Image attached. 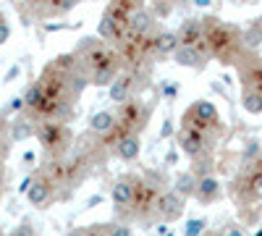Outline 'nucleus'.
I'll list each match as a JSON object with an SVG mask.
<instances>
[{
  "label": "nucleus",
  "mask_w": 262,
  "mask_h": 236,
  "mask_svg": "<svg viewBox=\"0 0 262 236\" xmlns=\"http://www.w3.org/2000/svg\"><path fill=\"white\" fill-rule=\"evenodd\" d=\"M184 210H186V200L181 195H176L173 189H165L160 195V200H158V218L163 223H173V221L184 218Z\"/></svg>",
  "instance_id": "obj_6"
},
{
  "label": "nucleus",
  "mask_w": 262,
  "mask_h": 236,
  "mask_svg": "<svg viewBox=\"0 0 262 236\" xmlns=\"http://www.w3.org/2000/svg\"><path fill=\"white\" fill-rule=\"evenodd\" d=\"M165 97H168V100L176 97V84H168V87H165Z\"/></svg>",
  "instance_id": "obj_36"
},
{
  "label": "nucleus",
  "mask_w": 262,
  "mask_h": 236,
  "mask_svg": "<svg viewBox=\"0 0 262 236\" xmlns=\"http://www.w3.org/2000/svg\"><path fill=\"white\" fill-rule=\"evenodd\" d=\"M254 236H262V228H257V231H254Z\"/></svg>",
  "instance_id": "obj_40"
},
{
  "label": "nucleus",
  "mask_w": 262,
  "mask_h": 236,
  "mask_svg": "<svg viewBox=\"0 0 262 236\" xmlns=\"http://www.w3.org/2000/svg\"><path fill=\"white\" fill-rule=\"evenodd\" d=\"M196 179L191 170H184V174H179L176 179H173V191L176 195H181L184 200H189V197H194V191H196Z\"/></svg>",
  "instance_id": "obj_16"
},
{
  "label": "nucleus",
  "mask_w": 262,
  "mask_h": 236,
  "mask_svg": "<svg viewBox=\"0 0 262 236\" xmlns=\"http://www.w3.org/2000/svg\"><path fill=\"white\" fill-rule=\"evenodd\" d=\"M205 45L207 55H215L221 63H236L238 53L244 50V34L221 21H210L205 27Z\"/></svg>",
  "instance_id": "obj_1"
},
{
  "label": "nucleus",
  "mask_w": 262,
  "mask_h": 236,
  "mask_svg": "<svg viewBox=\"0 0 262 236\" xmlns=\"http://www.w3.org/2000/svg\"><path fill=\"white\" fill-rule=\"evenodd\" d=\"M223 236H247V231H244V226L231 223V226H226V228H223Z\"/></svg>",
  "instance_id": "obj_28"
},
{
  "label": "nucleus",
  "mask_w": 262,
  "mask_h": 236,
  "mask_svg": "<svg viewBox=\"0 0 262 236\" xmlns=\"http://www.w3.org/2000/svg\"><path fill=\"white\" fill-rule=\"evenodd\" d=\"M53 197H55V184H53V179H50L48 174H45V176H34V181H32V186H29V191H27L29 205L45 207V205L53 202Z\"/></svg>",
  "instance_id": "obj_7"
},
{
  "label": "nucleus",
  "mask_w": 262,
  "mask_h": 236,
  "mask_svg": "<svg viewBox=\"0 0 262 236\" xmlns=\"http://www.w3.org/2000/svg\"><path fill=\"white\" fill-rule=\"evenodd\" d=\"M24 108H27V105H24V97H11L6 113H18V111H24Z\"/></svg>",
  "instance_id": "obj_26"
},
{
  "label": "nucleus",
  "mask_w": 262,
  "mask_h": 236,
  "mask_svg": "<svg viewBox=\"0 0 262 236\" xmlns=\"http://www.w3.org/2000/svg\"><path fill=\"white\" fill-rule=\"evenodd\" d=\"M107 236H131V223H111V233Z\"/></svg>",
  "instance_id": "obj_25"
},
{
  "label": "nucleus",
  "mask_w": 262,
  "mask_h": 236,
  "mask_svg": "<svg viewBox=\"0 0 262 236\" xmlns=\"http://www.w3.org/2000/svg\"><path fill=\"white\" fill-rule=\"evenodd\" d=\"M34 134H37V123L29 118H13L8 123V139L11 142H27V139H34Z\"/></svg>",
  "instance_id": "obj_14"
},
{
  "label": "nucleus",
  "mask_w": 262,
  "mask_h": 236,
  "mask_svg": "<svg viewBox=\"0 0 262 236\" xmlns=\"http://www.w3.org/2000/svg\"><path fill=\"white\" fill-rule=\"evenodd\" d=\"M95 205H102V195H92L90 200H86V207L84 210H92Z\"/></svg>",
  "instance_id": "obj_33"
},
{
  "label": "nucleus",
  "mask_w": 262,
  "mask_h": 236,
  "mask_svg": "<svg viewBox=\"0 0 262 236\" xmlns=\"http://www.w3.org/2000/svg\"><path fill=\"white\" fill-rule=\"evenodd\" d=\"M32 181H34V176H27L24 181H21V184H18V195H27L29 186H32Z\"/></svg>",
  "instance_id": "obj_32"
},
{
  "label": "nucleus",
  "mask_w": 262,
  "mask_h": 236,
  "mask_svg": "<svg viewBox=\"0 0 262 236\" xmlns=\"http://www.w3.org/2000/svg\"><path fill=\"white\" fill-rule=\"evenodd\" d=\"M131 95H134V74H118L116 81L107 87V97H111V102H116V105L128 102Z\"/></svg>",
  "instance_id": "obj_10"
},
{
  "label": "nucleus",
  "mask_w": 262,
  "mask_h": 236,
  "mask_svg": "<svg viewBox=\"0 0 262 236\" xmlns=\"http://www.w3.org/2000/svg\"><path fill=\"white\" fill-rule=\"evenodd\" d=\"M259 155H262V142H259V139H247L244 153H242V163H244V165H252Z\"/></svg>",
  "instance_id": "obj_21"
},
{
  "label": "nucleus",
  "mask_w": 262,
  "mask_h": 236,
  "mask_svg": "<svg viewBox=\"0 0 262 236\" xmlns=\"http://www.w3.org/2000/svg\"><path fill=\"white\" fill-rule=\"evenodd\" d=\"M24 163H34V153H32V149H27V153H24Z\"/></svg>",
  "instance_id": "obj_38"
},
{
  "label": "nucleus",
  "mask_w": 262,
  "mask_h": 236,
  "mask_svg": "<svg viewBox=\"0 0 262 236\" xmlns=\"http://www.w3.org/2000/svg\"><path fill=\"white\" fill-rule=\"evenodd\" d=\"M191 6H196V8H210L212 0H191Z\"/></svg>",
  "instance_id": "obj_35"
},
{
  "label": "nucleus",
  "mask_w": 262,
  "mask_h": 236,
  "mask_svg": "<svg viewBox=\"0 0 262 236\" xmlns=\"http://www.w3.org/2000/svg\"><path fill=\"white\" fill-rule=\"evenodd\" d=\"M176 34H179L181 45L200 48V42H205V21H200V18H186Z\"/></svg>",
  "instance_id": "obj_9"
},
{
  "label": "nucleus",
  "mask_w": 262,
  "mask_h": 236,
  "mask_svg": "<svg viewBox=\"0 0 262 236\" xmlns=\"http://www.w3.org/2000/svg\"><path fill=\"white\" fill-rule=\"evenodd\" d=\"M66 236H90V233H86V228H81V226H79V228H71Z\"/></svg>",
  "instance_id": "obj_34"
},
{
  "label": "nucleus",
  "mask_w": 262,
  "mask_h": 236,
  "mask_svg": "<svg viewBox=\"0 0 262 236\" xmlns=\"http://www.w3.org/2000/svg\"><path fill=\"white\" fill-rule=\"evenodd\" d=\"M181 126L200 128V132H205V134H210V137H212V132H215V134L223 132V126H221V113H217L215 102H210V100H196L191 108L184 113Z\"/></svg>",
  "instance_id": "obj_2"
},
{
  "label": "nucleus",
  "mask_w": 262,
  "mask_h": 236,
  "mask_svg": "<svg viewBox=\"0 0 262 236\" xmlns=\"http://www.w3.org/2000/svg\"><path fill=\"white\" fill-rule=\"evenodd\" d=\"M18 74H21V66H18V63H13V66L8 69V74L3 76V84H11V81H13V79H16Z\"/></svg>",
  "instance_id": "obj_29"
},
{
  "label": "nucleus",
  "mask_w": 262,
  "mask_h": 236,
  "mask_svg": "<svg viewBox=\"0 0 262 236\" xmlns=\"http://www.w3.org/2000/svg\"><path fill=\"white\" fill-rule=\"evenodd\" d=\"M134 197H137V176H121L113 186H111V200H113V210L121 218V223H131V207H134Z\"/></svg>",
  "instance_id": "obj_5"
},
{
  "label": "nucleus",
  "mask_w": 262,
  "mask_h": 236,
  "mask_svg": "<svg viewBox=\"0 0 262 236\" xmlns=\"http://www.w3.org/2000/svg\"><path fill=\"white\" fill-rule=\"evenodd\" d=\"M6 236H37V228L29 223V221H21L11 233H6Z\"/></svg>",
  "instance_id": "obj_24"
},
{
  "label": "nucleus",
  "mask_w": 262,
  "mask_h": 236,
  "mask_svg": "<svg viewBox=\"0 0 262 236\" xmlns=\"http://www.w3.org/2000/svg\"><path fill=\"white\" fill-rule=\"evenodd\" d=\"M113 153H116V158H121L123 163H134V160L139 158V153H142V139H139V134H126V137H121V139L113 144Z\"/></svg>",
  "instance_id": "obj_12"
},
{
  "label": "nucleus",
  "mask_w": 262,
  "mask_h": 236,
  "mask_svg": "<svg viewBox=\"0 0 262 236\" xmlns=\"http://www.w3.org/2000/svg\"><path fill=\"white\" fill-rule=\"evenodd\" d=\"M0 236H6V233H3V228H0Z\"/></svg>",
  "instance_id": "obj_42"
},
{
  "label": "nucleus",
  "mask_w": 262,
  "mask_h": 236,
  "mask_svg": "<svg viewBox=\"0 0 262 236\" xmlns=\"http://www.w3.org/2000/svg\"><path fill=\"white\" fill-rule=\"evenodd\" d=\"M194 200L200 205H212V202H221L223 200V186L215 176H202L196 181V191H194Z\"/></svg>",
  "instance_id": "obj_8"
},
{
  "label": "nucleus",
  "mask_w": 262,
  "mask_h": 236,
  "mask_svg": "<svg viewBox=\"0 0 262 236\" xmlns=\"http://www.w3.org/2000/svg\"><path fill=\"white\" fill-rule=\"evenodd\" d=\"M0 200H3V179H0Z\"/></svg>",
  "instance_id": "obj_39"
},
{
  "label": "nucleus",
  "mask_w": 262,
  "mask_h": 236,
  "mask_svg": "<svg viewBox=\"0 0 262 236\" xmlns=\"http://www.w3.org/2000/svg\"><path fill=\"white\" fill-rule=\"evenodd\" d=\"M116 76H118V63H111V66L97 69L90 76V84H95V87H111V84L116 81Z\"/></svg>",
  "instance_id": "obj_19"
},
{
  "label": "nucleus",
  "mask_w": 262,
  "mask_h": 236,
  "mask_svg": "<svg viewBox=\"0 0 262 236\" xmlns=\"http://www.w3.org/2000/svg\"><path fill=\"white\" fill-rule=\"evenodd\" d=\"M207 231V218H189L184 223V236H205Z\"/></svg>",
  "instance_id": "obj_22"
},
{
  "label": "nucleus",
  "mask_w": 262,
  "mask_h": 236,
  "mask_svg": "<svg viewBox=\"0 0 262 236\" xmlns=\"http://www.w3.org/2000/svg\"><path fill=\"white\" fill-rule=\"evenodd\" d=\"M97 37L102 42H113L121 37V27H118V21L111 16V13H105L100 21H97Z\"/></svg>",
  "instance_id": "obj_17"
},
{
  "label": "nucleus",
  "mask_w": 262,
  "mask_h": 236,
  "mask_svg": "<svg viewBox=\"0 0 262 236\" xmlns=\"http://www.w3.org/2000/svg\"><path fill=\"white\" fill-rule=\"evenodd\" d=\"M212 142H215V137L200 132V128H191V126H181L176 134V147L191 160L212 158Z\"/></svg>",
  "instance_id": "obj_3"
},
{
  "label": "nucleus",
  "mask_w": 262,
  "mask_h": 236,
  "mask_svg": "<svg viewBox=\"0 0 262 236\" xmlns=\"http://www.w3.org/2000/svg\"><path fill=\"white\" fill-rule=\"evenodd\" d=\"M116 126H118V116H116L113 111H97V113H92V118H90V134H95V137H107Z\"/></svg>",
  "instance_id": "obj_13"
},
{
  "label": "nucleus",
  "mask_w": 262,
  "mask_h": 236,
  "mask_svg": "<svg viewBox=\"0 0 262 236\" xmlns=\"http://www.w3.org/2000/svg\"><path fill=\"white\" fill-rule=\"evenodd\" d=\"M128 27H131L134 34H147V32H152V27H155V16H152L149 11H144V8H137L128 16Z\"/></svg>",
  "instance_id": "obj_15"
},
{
  "label": "nucleus",
  "mask_w": 262,
  "mask_h": 236,
  "mask_svg": "<svg viewBox=\"0 0 262 236\" xmlns=\"http://www.w3.org/2000/svg\"><path fill=\"white\" fill-rule=\"evenodd\" d=\"M48 32H58V29H69V24H45Z\"/></svg>",
  "instance_id": "obj_37"
},
{
  "label": "nucleus",
  "mask_w": 262,
  "mask_h": 236,
  "mask_svg": "<svg viewBox=\"0 0 262 236\" xmlns=\"http://www.w3.org/2000/svg\"><path fill=\"white\" fill-rule=\"evenodd\" d=\"M242 108H244L249 116H259V113H262V92L244 87V92H242Z\"/></svg>",
  "instance_id": "obj_20"
},
{
  "label": "nucleus",
  "mask_w": 262,
  "mask_h": 236,
  "mask_svg": "<svg viewBox=\"0 0 262 236\" xmlns=\"http://www.w3.org/2000/svg\"><path fill=\"white\" fill-rule=\"evenodd\" d=\"M34 137L48 153H58V155H63L66 149H69V142H71L69 126L60 123V121H42V123H37V134Z\"/></svg>",
  "instance_id": "obj_4"
},
{
  "label": "nucleus",
  "mask_w": 262,
  "mask_h": 236,
  "mask_svg": "<svg viewBox=\"0 0 262 236\" xmlns=\"http://www.w3.org/2000/svg\"><path fill=\"white\" fill-rule=\"evenodd\" d=\"M179 48H181V42H179L176 32H158L155 34V50L160 55H173Z\"/></svg>",
  "instance_id": "obj_18"
},
{
  "label": "nucleus",
  "mask_w": 262,
  "mask_h": 236,
  "mask_svg": "<svg viewBox=\"0 0 262 236\" xmlns=\"http://www.w3.org/2000/svg\"><path fill=\"white\" fill-rule=\"evenodd\" d=\"M173 60H176L181 69H205V63H207V53H205L202 48H189V45H181L176 53H173Z\"/></svg>",
  "instance_id": "obj_11"
},
{
  "label": "nucleus",
  "mask_w": 262,
  "mask_h": 236,
  "mask_svg": "<svg viewBox=\"0 0 262 236\" xmlns=\"http://www.w3.org/2000/svg\"><path fill=\"white\" fill-rule=\"evenodd\" d=\"M179 163V149L176 147H170L168 149V155H165V165H176Z\"/></svg>",
  "instance_id": "obj_30"
},
{
  "label": "nucleus",
  "mask_w": 262,
  "mask_h": 236,
  "mask_svg": "<svg viewBox=\"0 0 262 236\" xmlns=\"http://www.w3.org/2000/svg\"><path fill=\"white\" fill-rule=\"evenodd\" d=\"M259 42H262V24H257V27L244 32V48H257Z\"/></svg>",
  "instance_id": "obj_23"
},
{
  "label": "nucleus",
  "mask_w": 262,
  "mask_h": 236,
  "mask_svg": "<svg viewBox=\"0 0 262 236\" xmlns=\"http://www.w3.org/2000/svg\"><path fill=\"white\" fill-rule=\"evenodd\" d=\"M170 134H173V123H170V121H165V123L160 126V139H168Z\"/></svg>",
  "instance_id": "obj_31"
},
{
  "label": "nucleus",
  "mask_w": 262,
  "mask_h": 236,
  "mask_svg": "<svg viewBox=\"0 0 262 236\" xmlns=\"http://www.w3.org/2000/svg\"><path fill=\"white\" fill-rule=\"evenodd\" d=\"M8 39H11V24L0 16V45H6Z\"/></svg>",
  "instance_id": "obj_27"
},
{
  "label": "nucleus",
  "mask_w": 262,
  "mask_h": 236,
  "mask_svg": "<svg viewBox=\"0 0 262 236\" xmlns=\"http://www.w3.org/2000/svg\"><path fill=\"white\" fill-rule=\"evenodd\" d=\"M176 3H191V0H176Z\"/></svg>",
  "instance_id": "obj_41"
}]
</instances>
